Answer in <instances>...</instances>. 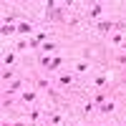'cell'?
Returning a JSON list of instances; mask_svg holds the SVG:
<instances>
[{
	"instance_id": "obj_12",
	"label": "cell",
	"mask_w": 126,
	"mask_h": 126,
	"mask_svg": "<svg viewBox=\"0 0 126 126\" xmlns=\"http://www.w3.org/2000/svg\"><path fill=\"white\" fill-rule=\"evenodd\" d=\"M50 63H53V58H50V56H43V58H40V66H46V68H50Z\"/></svg>"
},
{
	"instance_id": "obj_6",
	"label": "cell",
	"mask_w": 126,
	"mask_h": 126,
	"mask_svg": "<svg viewBox=\"0 0 126 126\" xmlns=\"http://www.w3.org/2000/svg\"><path fill=\"white\" fill-rule=\"evenodd\" d=\"M18 33H33V25H30V23H18Z\"/></svg>"
},
{
	"instance_id": "obj_14",
	"label": "cell",
	"mask_w": 126,
	"mask_h": 126,
	"mask_svg": "<svg viewBox=\"0 0 126 126\" xmlns=\"http://www.w3.org/2000/svg\"><path fill=\"white\" fill-rule=\"evenodd\" d=\"M0 78H3V83H5V81H13V71H3V76H0Z\"/></svg>"
},
{
	"instance_id": "obj_8",
	"label": "cell",
	"mask_w": 126,
	"mask_h": 126,
	"mask_svg": "<svg viewBox=\"0 0 126 126\" xmlns=\"http://www.w3.org/2000/svg\"><path fill=\"white\" fill-rule=\"evenodd\" d=\"M20 86H23L20 81H13V83L8 86V93H15V91H20Z\"/></svg>"
},
{
	"instance_id": "obj_7",
	"label": "cell",
	"mask_w": 126,
	"mask_h": 126,
	"mask_svg": "<svg viewBox=\"0 0 126 126\" xmlns=\"http://www.w3.org/2000/svg\"><path fill=\"white\" fill-rule=\"evenodd\" d=\"M101 13H103V5H101V3H96V5L91 8V15H93V18H98Z\"/></svg>"
},
{
	"instance_id": "obj_16",
	"label": "cell",
	"mask_w": 126,
	"mask_h": 126,
	"mask_svg": "<svg viewBox=\"0 0 126 126\" xmlns=\"http://www.w3.org/2000/svg\"><path fill=\"white\" fill-rule=\"evenodd\" d=\"M113 28H116V33H121V30H126V23H113Z\"/></svg>"
},
{
	"instance_id": "obj_5",
	"label": "cell",
	"mask_w": 126,
	"mask_h": 126,
	"mask_svg": "<svg viewBox=\"0 0 126 126\" xmlns=\"http://www.w3.org/2000/svg\"><path fill=\"white\" fill-rule=\"evenodd\" d=\"M20 98H23V103H33V101H35V91H23V96H20Z\"/></svg>"
},
{
	"instance_id": "obj_11",
	"label": "cell",
	"mask_w": 126,
	"mask_h": 126,
	"mask_svg": "<svg viewBox=\"0 0 126 126\" xmlns=\"http://www.w3.org/2000/svg\"><path fill=\"white\" fill-rule=\"evenodd\" d=\"M93 103H96V106H101V103H106V93H96V101H93Z\"/></svg>"
},
{
	"instance_id": "obj_21",
	"label": "cell",
	"mask_w": 126,
	"mask_h": 126,
	"mask_svg": "<svg viewBox=\"0 0 126 126\" xmlns=\"http://www.w3.org/2000/svg\"><path fill=\"white\" fill-rule=\"evenodd\" d=\"M8 126H23V124H8Z\"/></svg>"
},
{
	"instance_id": "obj_19",
	"label": "cell",
	"mask_w": 126,
	"mask_h": 126,
	"mask_svg": "<svg viewBox=\"0 0 126 126\" xmlns=\"http://www.w3.org/2000/svg\"><path fill=\"white\" fill-rule=\"evenodd\" d=\"M40 119V111H30V121H38Z\"/></svg>"
},
{
	"instance_id": "obj_2",
	"label": "cell",
	"mask_w": 126,
	"mask_h": 126,
	"mask_svg": "<svg viewBox=\"0 0 126 126\" xmlns=\"http://www.w3.org/2000/svg\"><path fill=\"white\" fill-rule=\"evenodd\" d=\"M0 33H3V38H5V35H13V33H18V25L3 23V25H0Z\"/></svg>"
},
{
	"instance_id": "obj_1",
	"label": "cell",
	"mask_w": 126,
	"mask_h": 126,
	"mask_svg": "<svg viewBox=\"0 0 126 126\" xmlns=\"http://www.w3.org/2000/svg\"><path fill=\"white\" fill-rule=\"evenodd\" d=\"M96 28H98V33L109 35V33H111V28H113V23H111V20H98V23H96Z\"/></svg>"
},
{
	"instance_id": "obj_3",
	"label": "cell",
	"mask_w": 126,
	"mask_h": 126,
	"mask_svg": "<svg viewBox=\"0 0 126 126\" xmlns=\"http://www.w3.org/2000/svg\"><path fill=\"white\" fill-rule=\"evenodd\" d=\"M58 83H61V86H71V83H73V76H71V73H61V76H58Z\"/></svg>"
},
{
	"instance_id": "obj_10",
	"label": "cell",
	"mask_w": 126,
	"mask_h": 126,
	"mask_svg": "<svg viewBox=\"0 0 126 126\" xmlns=\"http://www.w3.org/2000/svg\"><path fill=\"white\" fill-rule=\"evenodd\" d=\"M3 63H8V66H10V63H15V53H5V56H3Z\"/></svg>"
},
{
	"instance_id": "obj_13",
	"label": "cell",
	"mask_w": 126,
	"mask_h": 126,
	"mask_svg": "<svg viewBox=\"0 0 126 126\" xmlns=\"http://www.w3.org/2000/svg\"><path fill=\"white\" fill-rule=\"evenodd\" d=\"M76 71H78V73H86V71H88V63H86V61H83V63H78V66H76Z\"/></svg>"
},
{
	"instance_id": "obj_17",
	"label": "cell",
	"mask_w": 126,
	"mask_h": 126,
	"mask_svg": "<svg viewBox=\"0 0 126 126\" xmlns=\"http://www.w3.org/2000/svg\"><path fill=\"white\" fill-rule=\"evenodd\" d=\"M93 83H96V86H106V78H103V76H98V78L93 81Z\"/></svg>"
},
{
	"instance_id": "obj_9",
	"label": "cell",
	"mask_w": 126,
	"mask_h": 126,
	"mask_svg": "<svg viewBox=\"0 0 126 126\" xmlns=\"http://www.w3.org/2000/svg\"><path fill=\"white\" fill-rule=\"evenodd\" d=\"M61 66H63V61H61V58H53V63H50V68H48V71H58Z\"/></svg>"
},
{
	"instance_id": "obj_20",
	"label": "cell",
	"mask_w": 126,
	"mask_h": 126,
	"mask_svg": "<svg viewBox=\"0 0 126 126\" xmlns=\"http://www.w3.org/2000/svg\"><path fill=\"white\" fill-rule=\"evenodd\" d=\"M119 63H124V66H126V53H121V56H119Z\"/></svg>"
},
{
	"instance_id": "obj_4",
	"label": "cell",
	"mask_w": 126,
	"mask_h": 126,
	"mask_svg": "<svg viewBox=\"0 0 126 126\" xmlns=\"http://www.w3.org/2000/svg\"><path fill=\"white\" fill-rule=\"evenodd\" d=\"M113 109H116V103H111V101H106V103H101V106H98L101 113H111Z\"/></svg>"
},
{
	"instance_id": "obj_15",
	"label": "cell",
	"mask_w": 126,
	"mask_h": 126,
	"mask_svg": "<svg viewBox=\"0 0 126 126\" xmlns=\"http://www.w3.org/2000/svg\"><path fill=\"white\" fill-rule=\"evenodd\" d=\"M111 40H113V43H116V46H119V43H124V38H121V33H113V35H111Z\"/></svg>"
},
{
	"instance_id": "obj_18",
	"label": "cell",
	"mask_w": 126,
	"mask_h": 126,
	"mask_svg": "<svg viewBox=\"0 0 126 126\" xmlns=\"http://www.w3.org/2000/svg\"><path fill=\"white\" fill-rule=\"evenodd\" d=\"M93 106H96V103H86V106H83V113H91V111H93Z\"/></svg>"
}]
</instances>
